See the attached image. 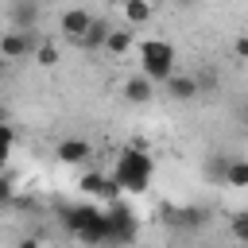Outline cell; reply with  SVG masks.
I'll return each instance as SVG.
<instances>
[{"label":"cell","instance_id":"cell-17","mask_svg":"<svg viewBox=\"0 0 248 248\" xmlns=\"http://www.w3.org/2000/svg\"><path fill=\"white\" fill-rule=\"evenodd\" d=\"M232 50H236V58H244V54H248V35H236V43H232Z\"/></svg>","mask_w":248,"mask_h":248},{"label":"cell","instance_id":"cell-18","mask_svg":"<svg viewBox=\"0 0 248 248\" xmlns=\"http://www.w3.org/2000/svg\"><path fill=\"white\" fill-rule=\"evenodd\" d=\"M16 248H43V244H39V240H35V236H23V240H19V244H16Z\"/></svg>","mask_w":248,"mask_h":248},{"label":"cell","instance_id":"cell-12","mask_svg":"<svg viewBox=\"0 0 248 248\" xmlns=\"http://www.w3.org/2000/svg\"><path fill=\"white\" fill-rule=\"evenodd\" d=\"M112 31V23L105 19V16H93L89 19V27H85V35L78 39V46H85V50H101V43H105V35Z\"/></svg>","mask_w":248,"mask_h":248},{"label":"cell","instance_id":"cell-8","mask_svg":"<svg viewBox=\"0 0 248 248\" xmlns=\"http://www.w3.org/2000/svg\"><path fill=\"white\" fill-rule=\"evenodd\" d=\"M120 93H124V101H128V105H147V101L155 97V85H151L143 74H132V78H124V81H120Z\"/></svg>","mask_w":248,"mask_h":248},{"label":"cell","instance_id":"cell-4","mask_svg":"<svg viewBox=\"0 0 248 248\" xmlns=\"http://www.w3.org/2000/svg\"><path fill=\"white\" fill-rule=\"evenodd\" d=\"M35 31H0V62H23L35 50Z\"/></svg>","mask_w":248,"mask_h":248},{"label":"cell","instance_id":"cell-13","mask_svg":"<svg viewBox=\"0 0 248 248\" xmlns=\"http://www.w3.org/2000/svg\"><path fill=\"white\" fill-rule=\"evenodd\" d=\"M31 62H35V66H43V70H54V66L62 62V54H58V43H54V39H35Z\"/></svg>","mask_w":248,"mask_h":248},{"label":"cell","instance_id":"cell-16","mask_svg":"<svg viewBox=\"0 0 248 248\" xmlns=\"http://www.w3.org/2000/svg\"><path fill=\"white\" fill-rule=\"evenodd\" d=\"M232 232H236V240H244L248 236V221L244 217H232Z\"/></svg>","mask_w":248,"mask_h":248},{"label":"cell","instance_id":"cell-7","mask_svg":"<svg viewBox=\"0 0 248 248\" xmlns=\"http://www.w3.org/2000/svg\"><path fill=\"white\" fill-rule=\"evenodd\" d=\"M120 19H124L128 31L132 27H143V23L155 19V4H147V0H124L120 4Z\"/></svg>","mask_w":248,"mask_h":248},{"label":"cell","instance_id":"cell-11","mask_svg":"<svg viewBox=\"0 0 248 248\" xmlns=\"http://www.w3.org/2000/svg\"><path fill=\"white\" fill-rule=\"evenodd\" d=\"M101 50H105L108 58H128V54H132V31H128V27H112V31L105 35Z\"/></svg>","mask_w":248,"mask_h":248},{"label":"cell","instance_id":"cell-6","mask_svg":"<svg viewBox=\"0 0 248 248\" xmlns=\"http://www.w3.org/2000/svg\"><path fill=\"white\" fill-rule=\"evenodd\" d=\"M163 93H167L170 101H194V97H198V78H194V74L174 70V74L163 81Z\"/></svg>","mask_w":248,"mask_h":248},{"label":"cell","instance_id":"cell-5","mask_svg":"<svg viewBox=\"0 0 248 248\" xmlns=\"http://www.w3.org/2000/svg\"><path fill=\"white\" fill-rule=\"evenodd\" d=\"M89 19H93V12H89V8H62V12H58V31H62L70 43H78V39L85 35Z\"/></svg>","mask_w":248,"mask_h":248},{"label":"cell","instance_id":"cell-19","mask_svg":"<svg viewBox=\"0 0 248 248\" xmlns=\"http://www.w3.org/2000/svg\"><path fill=\"white\" fill-rule=\"evenodd\" d=\"M4 70H8V62H0V74H4Z\"/></svg>","mask_w":248,"mask_h":248},{"label":"cell","instance_id":"cell-20","mask_svg":"<svg viewBox=\"0 0 248 248\" xmlns=\"http://www.w3.org/2000/svg\"><path fill=\"white\" fill-rule=\"evenodd\" d=\"M136 248H143V244H136Z\"/></svg>","mask_w":248,"mask_h":248},{"label":"cell","instance_id":"cell-3","mask_svg":"<svg viewBox=\"0 0 248 248\" xmlns=\"http://www.w3.org/2000/svg\"><path fill=\"white\" fill-rule=\"evenodd\" d=\"M66 225L78 232L81 244H93V248H97V244L108 240V221H105V213H97L93 205H85V209H70Z\"/></svg>","mask_w":248,"mask_h":248},{"label":"cell","instance_id":"cell-9","mask_svg":"<svg viewBox=\"0 0 248 248\" xmlns=\"http://www.w3.org/2000/svg\"><path fill=\"white\" fill-rule=\"evenodd\" d=\"M4 12H8V19H12V31H35V23H39V16H43L39 4H8Z\"/></svg>","mask_w":248,"mask_h":248},{"label":"cell","instance_id":"cell-2","mask_svg":"<svg viewBox=\"0 0 248 248\" xmlns=\"http://www.w3.org/2000/svg\"><path fill=\"white\" fill-rule=\"evenodd\" d=\"M151 178V159L136 147H128L120 159H116V182L112 186H124V190H143Z\"/></svg>","mask_w":248,"mask_h":248},{"label":"cell","instance_id":"cell-1","mask_svg":"<svg viewBox=\"0 0 248 248\" xmlns=\"http://www.w3.org/2000/svg\"><path fill=\"white\" fill-rule=\"evenodd\" d=\"M140 74L151 81V85H163L170 74H174V46L167 39H151L140 46Z\"/></svg>","mask_w":248,"mask_h":248},{"label":"cell","instance_id":"cell-15","mask_svg":"<svg viewBox=\"0 0 248 248\" xmlns=\"http://www.w3.org/2000/svg\"><path fill=\"white\" fill-rule=\"evenodd\" d=\"M8 151H12V128H8V124H0V163L8 159Z\"/></svg>","mask_w":248,"mask_h":248},{"label":"cell","instance_id":"cell-10","mask_svg":"<svg viewBox=\"0 0 248 248\" xmlns=\"http://www.w3.org/2000/svg\"><path fill=\"white\" fill-rule=\"evenodd\" d=\"M54 155H58V163H85L89 155H93V147L85 143V140H78V136H70V140H58V147H54Z\"/></svg>","mask_w":248,"mask_h":248},{"label":"cell","instance_id":"cell-14","mask_svg":"<svg viewBox=\"0 0 248 248\" xmlns=\"http://www.w3.org/2000/svg\"><path fill=\"white\" fill-rule=\"evenodd\" d=\"M225 182H229L232 190H244V186H248V163H244V159H229V163H225Z\"/></svg>","mask_w":248,"mask_h":248}]
</instances>
